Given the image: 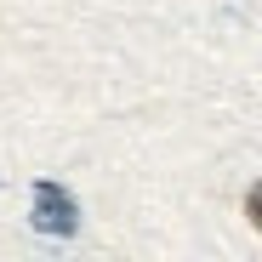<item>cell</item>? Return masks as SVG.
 <instances>
[{
    "instance_id": "1",
    "label": "cell",
    "mask_w": 262,
    "mask_h": 262,
    "mask_svg": "<svg viewBox=\"0 0 262 262\" xmlns=\"http://www.w3.org/2000/svg\"><path fill=\"white\" fill-rule=\"evenodd\" d=\"M34 228L40 234H63V239L80 228V205H74V194L63 183H34Z\"/></svg>"
},
{
    "instance_id": "2",
    "label": "cell",
    "mask_w": 262,
    "mask_h": 262,
    "mask_svg": "<svg viewBox=\"0 0 262 262\" xmlns=\"http://www.w3.org/2000/svg\"><path fill=\"white\" fill-rule=\"evenodd\" d=\"M245 216H251V228L262 234V183H251V188H245Z\"/></svg>"
}]
</instances>
